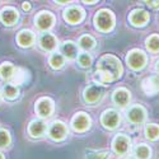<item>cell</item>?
<instances>
[{
	"instance_id": "cell-1",
	"label": "cell",
	"mask_w": 159,
	"mask_h": 159,
	"mask_svg": "<svg viewBox=\"0 0 159 159\" xmlns=\"http://www.w3.org/2000/svg\"><path fill=\"white\" fill-rule=\"evenodd\" d=\"M97 70L108 73L116 80V79H118L122 74V66H121L120 60L117 57H115L112 55H104L103 57L99 59V61L97 64Z\"/></svg>"
},
{
	"instance_id": "cell-2",
	"label": "cell",
	"mask_w": 159,
	"mask_h": 159,
	"mask_svg": "<svg viewBox=\"0 0 159 159\" xmlns=\"http://www.w3.org/2000/svg\"><path fill=\"white\" fill-rule=\"evenodd\" d=\"M94 24H96V27L102 32L111 31L113 28V24H115L113 14L107 9L99 10L94 16Z\"/></svg>"
},
{
	"instance_id": "cell-3",
	"label": "cell",
	"mask_w": 159,
	"mask_h": 159,
	"mask_svg": "<svg viewBox=\"0 0 159 159\" xmlns=\"http://www.w3.org/2000/svg\"><path fill=\"white\" fill-rule=\"evenodd\" d=\"M126 61H127V65L132 70H140L145 66V64H147V56H145V54L140 50H132L129 52Z\"/></svg>"
},
{
	"instance_id": "cell-4",
	"label": "cell",
	"mask_w": 159,
	"mask_h": 159,
	"mask_svg": "<svg viewBox=\"0 0 159 159\" xmlns=\"http://www.w3.org/2000/svg\"><path fill=\"white\" fill-rule=\"evenodd\" d=\"M68 135V127L62 121H52L48 126V136L55 140V141H61Z\"/></svg>"
},
{
	"instance_id": "cell-5",
	"label": "cell",
	"mask_w": 159,
	"mask_h": 159,
	"mask_svg": "<svg viewBox=\"0 0 159 159\" xmlns=\"http://www.w3.org/2000/svg\"><path fill=\"white\" fill-rule=\"evenodd\" d=\"M130 144H131V141H130L129 136H126L125 134H118L115 136V139L112 141V149L118 155H125L130 150Z\"/></svg>"
},
{
	"instance_id": "cell-6",
	"label": "cell",
	"mask_w": 159,
	"mask_h": 159,
	"mask_svg": "<svg viewBox=\"0 0 159 159\" xmlns=\"http://www.w3.org/2000/svg\"><path fill=\"white\" fill-rule=\"evenodd\" d=\"M120 121H121L120 115H118V112L115 111V110H106L102 113V117H101L102 125L108 130L116 129L118 125H120Z\"/></svg>"
},
{
	"instance_id": "cell-7",
	"label": "cell",
	"mask_w": 159,
	"mask_h": 159,
	"mask_svg": "<svg viewBox=\"0 0 159 159\" xmlns=\"http://www.w3.org/2000/svg\"><path fill=\"white\" fill-rule=\"evenodd\" d=\"M34 22H36L34 23L36 27L39 31H47L52 27V24L55 22V18L48 11H39L34 18Z\"/></svg>"
},
{
	"instance_id": "cell-8",
	"label": "cell",
	"mask_w": 159,
	"mask_h": 159,
	"mask_svg": "<svg viewBox=\"0 0 159 159\" xmlns=\"http://www.w3.org/2000/svg\"><path fill=\"white\" fill-rule=\"evenodd\" d=\"M90 125V118L85 112H78L71 120V127L74 131L83 132Z\"/></svg>"
},
{
	"instance_id": "cell-9",
	"label": "cell",
	"mask_w": 159,
	"mask_h": 159,
	"mask_svg": "<svg viewBox=\"0 0 159 159\" xmlns=\"http://www.w3.org/2000/svg\"><path fill=\"white\" fill-rule=\"evenodd\" d=\"M84 18V10L79 7H70L64 10V19L70 24H78Z\"/></svg>"
},
{
	"instance_id": "cell-10",
	"label": "cell",
	"mask_w": 159,
	"mask_h": 159,
	"mask_svg": "<svg viewBox=\"0 0 159 159\" xmlns=\"http://www.w3.org/2000/svg\"><path fill=\"white\" fill-rule=\"evenodd\" d=\"M102 96H103V89L98 87L97 84L88 85L84 89V93H83L84 101L87 103H97L102 98Z\"/></svg>"
},
{
	"instance_id": "cell-11",
	"label": "cell",
	"mask_w": 159,
	"mask_h": 159,
	"mask_svg": "<svg viewBox=\"0 0 159 159\" xmlns=\"http://www.w3.org/2000/svg\"><path fill=\"white\" fill-rule=\"evenodd\" d=\"M129 20L135 27H143L149 20V13L144 9H135L130 13Z\"/></svg>"
},
{
	"instance_id": "cell-12",
	"label": "cell",
	"mask_w": 159,
	"mask_h": 159,
	"mask_svg": "<svg viewBox=\"0 0 159 159\" xmlns=\"http://www.w3.org/2000/svg\"><path fill=\"white\" fill-rule=\"evenodd\" d=\"M127 120L131 124H141L147 117V111L141 106H132L127 111Z\"/></svg>"
},
{
	"instance_id": "cell-13",
	"label": "cell",
	"mask_w": 159,
	"mask_h": 159,
	"mask_svg": "<svg viewBox=\"0 0 159 159\" xmlns=\"http://www.w3.org/2000/svg\"><path fill=\"white\" fill-rule=\"evenodd\" d=\"M141 88L145 94L154 96L159 92V75H153L144 79L141 83Z\"/></svg>"
},
{
	"instance_id": "cell-14",
	"label": "cell",
	"mask_w": 159,
	"mask_h": 159,
	"mask_svg": "<svg viewBox=\"0 0 159 159\" xmlns=\"http://www.w3.org/2000/svg\"><path fill=\"white\" fill-rule=\"evenodd\" d=\"M36 111L41 117H48L54 111V103L50 98H41L36 103Z\"/></svg>"
},
{
	"instance_id": "cell-15",
	"label": "cell",
	"mask_w": 159,
	"mask_h": 159,
	"mask_svg": "<svg viewBox=\"0 0 159 159\" xmlns=\"http://www.w3.org/2000/svg\"><path fill=\"white\" fill-rule=\"evenodd\" d=\"M47 130L46 124L42 120H33L28 126V132L32 138H41Z\"/></svg>"
},
{
	"instance_id": "cell-16",
	"label": "cell",
	"mask_w": 159,
	"mask_h": 159,
	"mask_svg": "<svg viewBox=\"0 0 159 159\" xmlns=\"http://www.w3.org/2000/svg\"><path fill=\"white\" fill-rule=\"evenodd\" d=\"M112 99H113V102L117 106H120V107H125V106L130 102V93H129V90L125 89V88L116 89L113 92V94H112Z\"/></svg>"
},
{
	"instance_id": "cell-17",
	"label": "cell",
	"mask_w": 159,
	"mask_h": 159,
	"mask_svg": "<svg viewBox=\"0 0 159 159\" xmlns=\"http://www.w3.org/2000/svg\"><path fill=\"white\" fill-rule=\"evenodd\" d=\"M39 46L45 51H54L57 47V41L55 36H52L51 33H43L39 37Z\"/></svg>"
},
{
	"instance_id": "cell-18",
	"label": "cell",
	"mask_w": 159,
	"mask_h": 159,
	"mask_svg": "<svg viewBox=\"0 0 159 159\" xmlns=\"http://www.w3.org/2000/svg\"><path fill=\"white\" fill-rule=\"evenodd\" d=\"M0 19L5 25H13L18 19V13L14 8H4L0 13Z\"/></svg>"
},
{
	"instance_id": "cell-19",
	"label": "cell",
	"mask_w": 159,
	"mask_h": 159,
	"mask_svg": "<svg viewBox=\"0 0 159 159\" xmlns=\"http://www.w3.org/2000/svg\"><path fill=\"white\" fill-rule=\"evenodd\" d=\"M17 42L20 47H30L34 42V34L30 30H23L17 36Z\"/></svg>"
},
{
	"instance_id": "cell-20",
	"label": "cell",
	"mask_w": 159,
	"mask_h": 159,
	"mask_svg": "<svg viewBox=\"0 0 159 159\" xmlns=\"http://www.w3.org/2000/svg\"><path fill=\"white\" fill-rule=\"evenodd\" d=\"M27 79H28V71L25 70L24 68H16L14 70V74H13L11 76V84L13 85H22L24 84L25 82H27Z\"/></svg>"
},
{
	"instance_id": "cell-21",
	"label": "cell",
	"mask_w": 159,
	"mask_h": 159,
	"mask_svg": "<svg viewBox=\"0 0 159 159\" xmlns=\"http://www.w3.org/2000/svg\"><path fill=\"white\" fill-rule=\"evenodd\" d=\"M61 51H62L64 56L70 60H73L78 56V47L73 41H65L61 46Z\"/></svg>"
},
{
	"instance_id": "cell-22",
	"label": "cell",
	"mask_w": 159,
	"mask_h": 159,
	"mask_svg": "<svg viewBox=\"0 0 159 159\" xmlns=\"http://www.w3.org/2000/svg\"><path fill=\"white\" fill-rule=\"evenodd\" d=\"M96 46V39L92 37V36H88V34H84L79 38V47L85 50V51H89Z\"/></svg>"
},
{
	"instance_id": "cell-23",
	"label": "cell",
	"mask_w": 159,
	"mask_h": 159,
	"mask_svg": "<svg viewBox=\"0 0 159 159\" xmlns=\"http://www.w3.org/2000/svg\"><path fill=\"white\" fill-rule=\"evenodd\" d=\"M145 136L149 140L155 141L159 139V126L157 124H149L145 126Z\"/></svg>"
},
{
	"instance_id": "cell-24",
	"label": "cell",
	"mask_w": 159,
	"mask_h": 159,
	"mask_svg": "<svg viewBox=\"0 0 159 159\" xmlns=\"http://www.w3.org/2000/svg\"><path fill=\"white\" fill-rule=\"evenodd\" d=\"M134 152H135V157L138 159H149L150 154H152L150 148L148 147V145H145V144H139Z\"/></svg>"
},
{
	"instance_id": "cell-25",
	"label": "cell",
	"mask_w": 159,
	"mask_h": 159,
	"mask_svg": "<svg viewBox=\"0 0 159 159\" xmlns=\"http://www.w3.org/2000/svg\"><path fill=\"white\" fill-rule=\"evenodd\" d=\"M3 94H4V97L7 99L13 101V99H16L18 97L19 90H18V88L16 85H13V84H5L3 87Z\"/></svg>"
},
{
	"instance_id": "cell-26",
	"label": "cell",
	"mask_w": 159,
	"mask_h": 159,
	"mask_svg": "<svg viewBox=\"0 0 159 159\" xmlns=\"http://www.w3.org/2000/svg\"><path fill=\"white\" fill-rule=\"evenodd\" d=\"M16 68L10 62H4L0 65V78L3 79H11L13 74H14Z\"/></svg>"
},
{
	"instance_id": "cell-27",
	"label": "cell",
	"mask_w": 159,
	"mask_h": 159,
	"mask_svg": "<svg viewBox=\"0 0 159 159\" xmlns=\"http://www.w3.org/2000/svg\"><path fill=\"white\" fill-rule=\"evenodd\" d=\"M145 45H147V48L150 52H159V36L158 34L149 36L147 41H145Z\"/></svg>"
},
{
	"instance_id": "cell-28",
	"label": "cell",
	"mask_w": 159,
	"mask_h": 159,
	"mask_svg": "<svg viewBox=\"0 0 159 159\" xmlns=\"http://www.w3.org/2000/svg\"><path fill=\"white\" fill-rule=\"evenodd\" d=\"M50 65H51V68H54V69H60V68H62V65H64V56L62 55H60V54H52L51 56H50Z\"/></svg>"
},
{
	"instance_id": "cell-29",
	"label": "cell",
	"mask_w": 159,
	"mask_h": 159,
	"mask_svg": "<svg viewBox=\"0 0 159 159\" xmlns=\"http://www.w3.org/2000/svg\"><path fill=\"white\" fill-rule=\"evenodd\" d=\"M78 62H79V65H80L82 68H89L90 64H92V56L89 54H87V52H83V54L79 55Z\"/></svg>"
},
{
	"instance_id": "cell-30",
	"label": "cell",
	"mask_w": 159,
	"mask_h": 159,
	"mask_svg": "<svg viewBox=\"0 0 159 159\" xmlns=\"http://www.w3.org/2000/svg\"><path fill=\"white\" fill-rule=\"evenodd\" d=\"M10 143V135L7 130L0 129V148H5L8 147Z\"/></svg>"
},
{
	"instance_id": "cell-31",
	"label": "cell",
	"mask_w": 159,
	"mask_h": 159,
	"mask_svg": "<svg viewBox=\"0 0 159 159\" xmlns=\"http://www.w3.org/2000/svg\"><path fill=\"white\" fill-rule=\"evenodd\" d=\"M145 3H147V5L150 8H158L159 7V2H145Z\"/></svg>"
},
{
	"instance_id": "cell-32",
	"label": "cell",
	"mask_w": 159,
	"mask_h": 159,
	"mask_svg": "<svg viewBox=\"0 0 159 159\" xmlns=\"http://www.w3.org/2000/svg\"><path fill=\"white\" fill-rule=\"evenodd\" d=\"M23 9H24V10H30V9H31V5H30L28 3H24V4H23Z\"/></svg>"
},
{
	"instance_id": "cell-33",
	"label": "cell",
	"mask_w": 159,
	"mask_h": 159,
	"mask_svg": "<svg viewBox=\"0 0 159 159\" xmlns=\"http://www.w3.org/2000/svg\"><path fill=\"white\" fill-rule=\"evenodd\" d=\"M155 69H157V71L159 73V60L157 61V64H155Z\"/></svg>"
},
{
	"instance_id": "cell-34",
	"label": "cell",
	"mask_w": 159,
	"mask_h": 159,
	"mask_svg": "<svg viewBox=\"0 0 159 159\" xmlns=\"http://www.w3.org/2000/svg\"><path fill=\"white\" fill-rule=\"evenodd\" d=\"M84 3H85V4H96L97 2H84Z\"/></svg>"
},
{
	"instance_id": "cell-35",
	"label": "cell",
	"mask_w": 159,
	"mask_h": 159,
	"mask_svg": "<svg viewBox=\"0 0 159 159\" xmlns=\"http://www.w3.org/2000/svg\"><path fill=\"white\" fill-rule=\"evenodd\" d=\"M0 159H4V157H3V154L0 153Z\"/></svg>"
}]
</instances>
